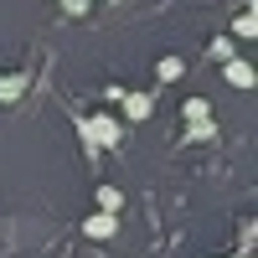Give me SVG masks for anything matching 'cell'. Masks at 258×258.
<instances>
[{
    "label": "cell",
    "instance_id": "obj_1",
    "mask_svg": "<svg viewBox=\"0 0 258 258\" xmlns=\"http://www.w3.org/2000/svg\"><path fill=\"white\" fill-rule=\"evenodd\" d=\"M78 135H83V145H88V150H114L124 129H119L114 114H88V119H78Z\"/></svg>",
    "mask_w": 258,
    "mask_h": 258
},
{
    "label": "cell",
    "instance_id": "obj_2",
    "mask_svg": "<svg viewBox=\"0 0 258 258\" xmlns=\"http://www.w3.org/2000/svg\"><path fill=\"white\" fill-rule=\"evenodd\" d=\"M222 83H227V88H238V93H253V62H248V57H227V62H222Z\"/></svg>",
    "mask_w": 258,
    "mask_h": 258
},
{
    "label": "cell",
    "instance_id": "obj_3",
    "mask_svg": "<svg viewBox=\"0 0 258 258\" xmlns=\"http://www.w3.org/2000/svg\"><path fill=\"white\" fill-rule=\"evenodd\" d=\"M83 232H88L93 243H109L114 232H119V217H114V212H93V217L83 222Z\"/></svg>",
    "mask_w": 258,
    "mask_h": 258
},
{
    "label": "cell",
    "instance_id": "obj_4",
    "mask_svg": "<svg viewBox=\"0 0 258 258\" xmlns=\"http://www.w3.org/2000/svg\"><path fill=\"white\" fill-rule=\"evenodd\" d=\"M119 103H124V119H150L155 114V98L150 93H119Z\"/></svg>",
    "mask_w": 258,
    "mask_h": 258
},
{
    "label": "cell",
    "instance_id": "obj_5",
    "mask_svg": "<svg viewBox=\"0 0 258 258\" xmlns=\"http://www.w3.org/2000/svg\"><path fill=\"white\" fill-rule=\"evenodd\" d=\"M26 83H31L26 73H6V78H0V103H16L21 93H26Z\"/></svg>",
    "mask_w": 258,
    "mask_h": 258
},
{
    "label": "cell",
    "instance_id": "obj_6",
    "mask_svg": "<svg viewBox=\"0 0 258 258\" xmlns=\"http://www.w3.org/2000/svg\"><path fill=\"white\" fill-rule=\"evenodd\" d=\"M98 212H114V217H119V212H124V191L119 186H98Z\"/></svg>",
    "mask_w": 258,
    "mask_h": 258
},
{
    "label": "cell",
    "instance_id": "obj_7",
    "mask_svg": "<svg viewBox=\"0 0 258 258\" xmlns=\"http://www.w3.org/2000/svg\"><path fill=\"white\" fill-rule=\"evenodd\" d=\"M232 36H243V41H248V36H258V16H253V0H248V11H243L238 21H232Z\"/></svg>",
    "mask_w": 258,
    "mask_h": 258
},
{
    "label": "cell",
    "instance_id": "obj_8",
    "mask_svg": "<svg viewBox=\"0 0 258 258\" xmlns=\"http://www.w3.org/2000/svg\"><path fill=\"white\" fill-rule=\"evenodd\" d=\"M155 68H160V83H176V78L186 73V62H181V57H160Z\"/></svg>",
    "mask_w": 258,
    "mask_h": 258
},
{
    "label": "cell",
    "instance_id": "obj_9",
    "mask_svg": "<svg viewBox=\"0 0 258 258\" xmlns=\"http://www.w3.org/2000/svg\"><path fill=\"white\" fill-rule=\"evenodd\" d=\"M191 124V140H212V135H217V124H212V114L207 119H186Z\"/></svg>",
    "mask_w": 258,
    "mask_h": 258
},
{
    "label": "cell",
    "instance_id": "obj_10",
    "mask_svg": "<svg viewBox=\"0 0 258 258\" xmlns=\"http://www.w3.org/2000/svg\"><path fill=\"white\" fill-rule=\"evenodd\" d=\"M181 114H186V119H207V114H212V103H207V98H186V103H181Z\"/></svg>",
    "mask_w": 258,
    "mask_h": 258
},
{
    "label": "cell",
    "instance_id": "obj_11",
    "mask_svg": "<svg viewBox=\"0 0 258 258\" xmlns=\"http://www.w3.org/2000/svg\"><path fill=\"white\" fill-rule=\"evenodd\" d=\"M212 57L227 62V57H232V36H217V41H212Z\"/></svg>",
    "mask_w": 258,
    "mask_h": 258
},
{
    "label": "cell",
    "instance_id": "obj_12",
    "mask_svg": "<svg viewBox=\"0 0 258 258\" xmlns=\"http://www.w3.org/2000/svg\"><path fill=\"white\" fill-rule=\"evenodd\" d=\"M93 0H62V16H88Z\"/></svg>",
    "mask_w": 258,
    "mask_h": 258
},
{
    "label": "cell",
    "instance_id": "obj_13",
    "mask_svg": "<svg viewBox=\"0 0 258 258\" xmlns=\"http://www.w3.org/2000/svg\"><path fill=\"white\" fill-rule=\"evenodd\" d=\"M238 258H248V253H238Z\"/></svg>",
    "mask_w": 258,
    "mask_h": 258
}]
</instances>
